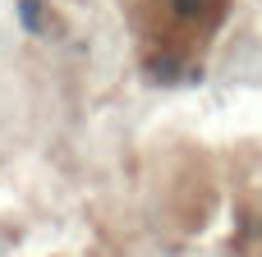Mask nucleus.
Wrapping results in <instances>:
<instances>
[{"instance_id":"f257e3e1","label":"nucleus","mask_w":262,"mask_h":257,"mask_svg":"<svg viewBox=\"0 0 262 257\" xmlns=\"http://www.w3.org/2000/svg\"><path fill=\"white\" fill-rule=\"evenodd\" d=\"M203 5H207V0H170V9H175L180 18H198V14H203Z\"/></svg>"}]
</instances>
